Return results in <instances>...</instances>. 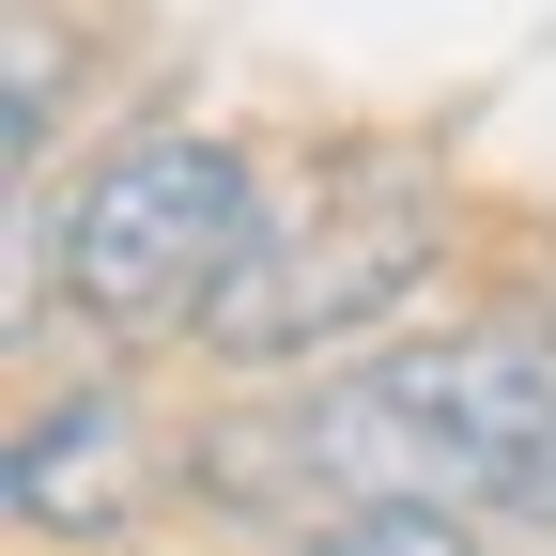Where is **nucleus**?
Segmentation results:
<instances>
[{
    "label": "nucleus",
    "instance_id": "423d86ee",
    "mask_svg": "<svg viewBox=\"0 0 556 556\" xmlns=\"http://www.w3.org/2000/svg\"><path fill=\"white\" fill-rule=\"evenodd\" d=\"M47 124H62V31H47V16H16V124H0V139L31 155Z\"/></svg>",
    "mask_w": 556,
    "mask_h": 556
},
{
    "label": "nucleus",
    "instance_id": "f03ea898",
    "mask_svg": "<svg viewBox=\"0 0 556 556\" xmlns=\"http://www.w3.org/2000/svg\"><path fill=\"white\" fill-rule=\"evenodd\" d=\"M248 248H263V201L232 139H124L62 217V278L93 325H201Z\"/></svg>",
    "mask_w": 556,
    "mask_h": 556
},
{
    "label": "nucleus",
    "instance_id": "7ed1b4c3",
    "mask_svg": "<svg viewBox=\"0 0 556 556\" xmlns=\"http://www.w3.org/2000/svg\"><path fill=\"white\" fill-rule=\"evenodd\" d=\"M417 278H433V217H417V201H387V217H325V232H263V248L217 278L201 340L248 356V371H278V356H325V340L387 325Z\"/></svg>",
    "mask_w": 556,
    "mask_h": 556
},
{
    "label": "nucleus",
    "instance_id": "f257e3e1",
    "mask_svg": "<svg viewBox=\"0 0 556 556\" xmlns=\"http://www.w3.org/2000/svg\"><path fill=\"white\" fill-rule=\"evenodd\" d=\"M556 433V340L479 325V340H417V356L278 402L248 433L201 448V479H309V495L371 510V495H495V479Z\"/></svg>",
    "mask_w": 556,
    "mask_h": 556
},
{
    "label": "nucleus",
    "instance_id": "0eeeda50",
    "mask_svg": "<svg viewBox=\"0 0 556 556\" xmlns=\"http://www.w3.org/2000/svg\"><path fill=\"white\" fill-rule=\"evenodd\" d=\"M495 510H510V526H556V433H541V448L495 479Z\"/></svg>",
    "mask_w": 556,
    "mask_h": 556
},
{
    "label": "nucleus",
    "instance_id": "39448f33",
    "mask_svg": "<svg viewBox=\"0 0 556 556\" xmlns=\"http://www.w3.org/2000/svg\"><path fill=\"white\" fill-rule=\"evenodd\" d=\"M294 556H479V526L448 495H371V510H325Z\"/></svg>",
    "mask_w": 556,
    "mask_h": 556
},
{
    "label": "nucleus",
    "instance_id": "20e7f679",
    "mask_svg": "<svg viewBox=\"0 0 556 556\" xmlns=\"http://www.w3.org/2000/svg\"><path fill=\"white\" fill-rule=\"evenodd\" d=\"M139 479H155V448H139V417L93 387V402H47L31 433H16V526H78V541H109L124 510H139Z\"/></svg>",
    "mask_w": 556,
    "mask_h": 556
}]
</instances>
